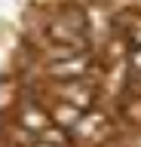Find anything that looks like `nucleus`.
I'll list each match as a JSON object with an SVG mask.
<instances>
[{
  "label": "nucleus",
  "instance_id": "f257e3e1",
  "mask_svg": "<svg viewBox=\"0 0 141 147\" xmlns=\"http://www.w3.org/2000/svg\"><path fill=\"white\" fill-rule=\"evenodd\" d=\"M86 67H89L86 52H74L71 58H58V61L49 64V71L55 74V77H61V80H77L80 74H86Z\"/></svg>",
  "mask_w": 141,
  "mask_h": 147
},
{
  "label": "nucleus",
  "instance_id": "7ed1b4c3",
  "mask_svg": "<svg viewBox=\"0 0 141 147\" xmlns=\"http://www.w3.org/2000/svg\"><path fill=\"white\" fill-rule=\"evenodd\" d=\"M22 123H25L28 129H34V132H43V129L49 126L46 113H43V110H37V107H25V110H22Z\"/></svg>",
  "mask_w": 141,
  "mask_h": 147
},
{
  "label": "nucleus",
  "instance_id": "20e7f679",
  "mask_svg": "<svg viewBox=\"0 0 141 147\" xmlns=\"http://www.w3.org/2000/svg\"><path fill=\"white\" fill-rule=\"evenodd\" d=\"M34 147H58V144H49V141H43V138H40V141H37Z\"/></svg>",
  "mask_w": 141,
  "mask_h": 147
},
{
  "label": "nucleus",
  "instance_id": "39448f33",
  "mask_svg": "<svg viewBox=\"0 0 141 147\" xmlns=\"http://www.w3.org/2000/svg\"><path fill=\"white\" fill-rule=\"evenodd\" d=\"M138 147H141V138H138Z\"/></svg>",
  "mask_w": 141,
  "mask_h": 147
},
{
  "label": "nucleus",
  "instance_id": "f03ea898",
  "mask_svg": "<svg viewBox=\"0 0 141 147\" xmlns=\"http://www.w3.org/2000/svg\"><path fill=\"white\" fill-rule=\"evenodd\" d=\"M80 117H83V110L74 107V104H67V101H61V104L55 107V119L61 123V126H77Z\"/></svg>",
  "mask_w": 141,
  "mask_h": 147
}]
</instances>
